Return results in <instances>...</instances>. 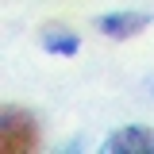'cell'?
<instances>
[{
	"label": "cell",
	"instance_id": "obj_1",
	"mask_svg": "<svg viewBox=\"0 0 154 154\" xmlns=\"http://www.w3.org/2000/svg\"><path fill=\"white\" fill-rule=\"evenodd\" d=\"M38 146V123L23 108H4L0 116V150L4 154H27Z\"/></svg>",
	"mask_w": 154,
	"mask_h": 154
},
{
	"label": "cell",
	"instance_id": "obj_2",
	"mask_svg": "<svg viewBox=\"0 0 154 154\" xmlns=\"http://www.w3.org/2000/svg\"><path fill=\"white\" fill-rule=\"evenodd\" d=\"M108 154H154V127H119L104 139Z\"/></svg>",
	"mask_w": 154,
	"mask_h": 154
},
{
	"label": "cell",
	"instance_id": "obj_3",
	"mask_svg": "<svg viewBox=\"0 0 154 154\" xmlns=\"http://www.w3.org/2000/svg\"><path fill=\"white\" fill-rule=\"evenodd\" d=\"M143 27H150V16H143V12H112V16L96 19V31L108 38H131Z\"/></svg>",
	"mask_w": 154,
	"mask_h": 154
},
{
	"label": "cell",
	"instance_id": "obj_4",
	"mask_svg": "<svg viewBox=\"0 0 154 154\" xmlns=\"http://www.w3.org/2000/svg\"><path fill=\"white\" fill-rule=\"evenodd\" d=\"M42 46L50 50V54H62V58H73L77 46H81V38L73 31H66V27H42Z\"/></svg>",
	"mask_w": 154,
	"mask_h": 154
}]
</instances>
